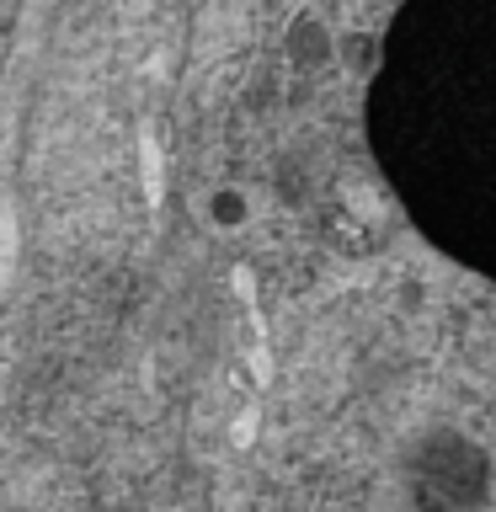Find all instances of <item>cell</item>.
Returning a JSON list of instances; mask_svg holds the SVG:
<instances>
[{
	"instance_id": "cell-1",
	"label": "cell",
	"mask_w": 496,
	"mask_h": 512,
	"mask_svg": "<svg viewBox=\"0 0 496 512\" xmlns=\"http://www.w3.org/2000/svg\"><path fill=\"white\" fill-rule=\"evenodd\" d=\"M374 150L411 219L496 272V0H406L374 80Z\"/></svg>"
},
{
	"instance_id": "cell-2",
	"label": "cell",
	"mask_w": 496,
	"mask_h": 512,
	"mask_svg": "<svg viewBox=\"0 0 496 512\" xmlns=\"http://www.w3.org/2000/svg\"><path fill=\"white\" fill-rule=\"evenodd\" d=\"M214 208H219V219H224V224H235V219H240V198H219Z\"/></svg>"
}]
</instances>
